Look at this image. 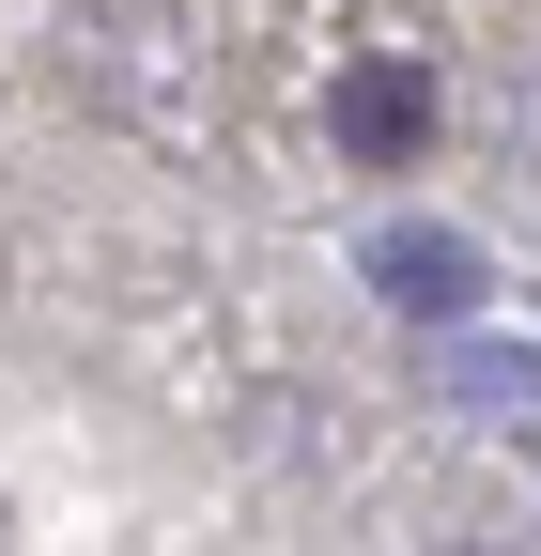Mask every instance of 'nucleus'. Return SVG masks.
Wrapping results in <instances>:
<instances>
[{
  "label": "nucleus",
  "mask_w": 541,
  "mask_h": 556,
  "mask_svg": "<svg viewBox=\"0 0 541 556\" xmlns=\"http://www.w3.org/2000/svg\"><path fill=\"white\" fill-rule=\"evenodd\" d=\"M356 278L402 309V325H464L495 294V263H480V232H449V217H387L372 248H356Z\"/></svg>",
  "instance_id": "1"
},
{
  "label": "nucleus",
  "mask_w": 541,
  "mask_h": 556,
  "mask_svg": "<svg viewBox=\"0 0 541 556\" xmlns=\"http://www.w3.org/2000/svg\"><path fill=\"white\" fill-rule=\"evenodd\" d=\"M325 139H341V155H372V170H402V155H418V139H433V78H418V62H341V78H325Z\"/></svg>",
  "instance_id": "2"
},
{
  "label": "nucleus",
  "mask_w": 541,
  "mask_h": 556,
  "mask_svg": "<svg viewBox=\"0 0 541 556\" xmlns=\"http://www.w3.org/2000/svg\"><path fill=\"white\" fill-rule=\"evenodd\" d=\"M464 402H541V356H511V340H449V356H433Z\"/></svg>",
  "instance_id": "3"
},
{
  "label": "nucleus",
  "mask_w": 541,
  "mask_h": 556,
  "mask_svg": "<svg viewBox=\"0 0 541 556\" xmlns=\"http://www.w3.org/2000/svg\"><path fill=\"white\" fill-rule=\"evenodd\" d=\"M511 170H526V186H541V78H526V93H511Z\"/></svg>",
  "instance_id": "4"
},
{
  "label": "nucleus",
  "mask_w": 541,
  "mask_h": 556,
  "mask_svg": "<svg viewBox=\"0 0 541 556\" xmlns=\"http://www.w3.org/2000/svg\"><path fill=\"white\" fill-rule=\"evenodd\" d=\"M526 464H541V433H526Z\"/></svg>",
  "instance_id": "5"
},
{
  "label": "nucleus",
  "mask_w": 541,
  "mask_h": 556,
  "mask_svg": "<svg viewBox=\"0 0 541 556\" xmlns=\"http://www.w3.org/2000/svg\"><path fill=\"white\" fill-rule=\"evenodd\" d=\"M464 556H480V541H464Z\"/></svg>",
  "instance_id": "6"
}]
</instances>
